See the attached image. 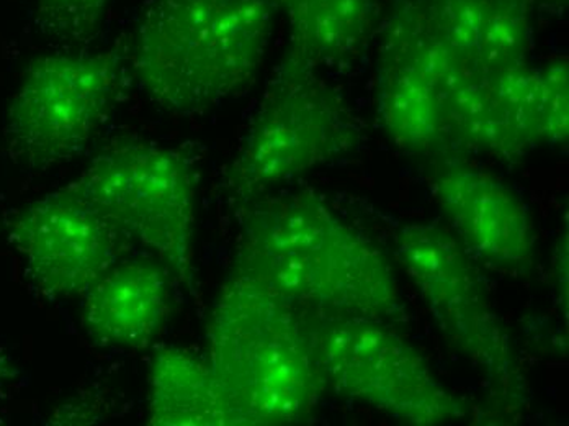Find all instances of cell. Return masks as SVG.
Masks as SVG:
<instances>
[{
  "instance_id": "3957f363",
  "label": "cell",
  "mask_w": 569,
  "mask_h": 426,
  "mask_svg": "<svg viewBox=\"0 0 569 426\" xmlns=\"http://www.w3.org/2000/svg\"><path fill=\"white\" fill-rule=\"evenodd\" d=\"M208 365L236 425L303 424L326 389L310 324L290 305L229 275L207 325Z\"/></svg>"
},
{
  "instance_id": "9a60e30c",
  "label": "cell",
  "mask_w": 569,
  "mask_h": 426,
  "mask_svg": "<svg viewBox=\"0 0 569 426\" xmlns=\"http://www.w3.org/2000/svg\"><path fill=\"white\" fill-rule=\"evenodd\" d=\"M290 33L288 53L315 68H341L366 51L378 27V0H273Z\"/></svg>"
},
{
  "instance_id": "2e32d148",
  "label": "cell",
  "mask_w": 569,
  "mask_h": 426,
  "mask_svg": "<svg viewBox=\"0 0 569 426\" xmlns=\"http://www.w3.org/2000/svg\"><path fill=\"white\" fill-rule=\"evenodd\" d=\"M149 424L154 426L236 425L208 361L179 348H162L149 367Z\"/></svg>"
},
{
  "instance_id": "8992f818",
  "label": "cell",
  "mask_w": 569,
  "mask_h": 426,
  "mask_svg": "<svg viewBox=\"0 0 569 426\" xmlns=\"http://www.w3.org/2000/svg\"><path fill=\"white\" fill-rule=\"evenodd\" d=\"M395 255L439 330L488 384L489 396L511 407L526 380L508 330L492 307L475 259L449 228L432 221L402 225Z\"/></svg>"
},
{
  "instance_id": "277c9868",
  "label": "cell",
  "mask_w": 569,
  "mask_h": 426,
  "mask_svg": "<svg viewBox=\"0 0 569 426\" xmlns=\"http://www.w3.org/2000/svg\"><path fill=\"white\" fill-rule=\"evenodd\" d=\"M362 143L349 103L319 69L284 55L224 172L229 197L248 206L284 184L338 162Z\"/></svg>"
},
{
  "instance_id": "6da1fadb",
  "label": "cell",
  "mask_w": 569,
  "mask_h": 426,
  "mask_svg": "<svg viewBox=\"0 0 569 426\" xmlns=\"http://www.w3.org/2000/svg\"><path fill=\"white\" fill-rule=\"evenodd\" d=\"M231 275L305 320L405 315L397 273L367 231L311 189L273 190L244 206Z\"/></svg>"
},
{
  "instance_id": "5b68a950",
  "label": "cell",
  "mask_w": 569,
  "mask_h": 426,
  "mask_svg": "<svg viewBox=\"0 0 569 426\" xmlns=\"http://www.w3.org/2000/svg\"><path fill=\"white\" fill-rule=\"evenodd\" d=\"M121 244L140 246L172 279L190 277L196 238V178L171 148L127 141L100 152L71 184Z\"/></svg>"
},
{
  "instance_id": "ac0fdd59",
  "label": "cell",
  "mask_w": 569,
  "mask_h": 426,
  "mask_svg": "<svg viewBox=\"0 0 569 426\" xmlns=\"http://www.w3.org/2000/svg\"><path fill=\"white\" fill-rule=\"evenodd\" d=\"M3 370H6V365H3L2 359H0V380L3 379Z\"/></svg>"
},
{
  "instance_id": "52a82bcc",
  "label": "cell",
  "mask_w": 569,
  "mask_h": 426,
  "mask_svg": "<svg viewBox=\"0 0 569 426\" xmlns=\"http://www.w3.org/2000/svg\"><path fill=\"white\" fill-rule=\"evenodd\" d=\"M310 324L326 386L406 425L437 426L468 417L467 405L390 324L332 318Z\"/></svg>"
},
{
  "instance_id": "ba28073f",
  "label": "cell",
  "mask_w": 569,
  "mask_h": 426,
  "mask_svg": "<svg viewBox=\"0 0 569 426\" xmlns=\"http://www.w3.org/2000/svg\"><path fill=\"white\" fill-rule=\"evenodd\" d=\"M120 92L121 66L112 51L37 58L7 107V147L31 169L71 161L110 119Z\"/></svg>"
},
{
  "instance_id": "e0dca14e",
  "label": "cell",
  "mask_w": 569,
  "mask_h": 426,
  "mask_svg": "<svg viewBox=\"0 0 569 426\" xmlns=\"http://www.w3.org/2000/svg\"><path fill=\"white\" fill-rule=\"evenodd\" d=\"M114 0H33L34 19L48 37L86 43L99 33Z\"/></svg>"
},
{
  "instance_id": "8fae6325",
  "label": "cell",
  "mask_w": 569,
  "mask_h": 426,
  "mask_svg": "<svg viewBox=\"0 0 569 426\" xmlns=\"http://www.w3.org/2000/svg\"><path fill=\"white\" fill-rule=\"evenodd\" d=\"M429 186L447 228L475 261L506 275L530 271L532 215L512 186L465 156L433 159Z\"/></svg>"
},
{
  "instance_id": "9c48e42d",
  "label": "cell",
  "mask_w": 569,
  "mask_h": 426,
  "mask_svg": "<svg viewBox=\"0 0 569 426\" xmlns=\"http://www.w3.org/2000/svg\"><path fill=\"white\" fill-rule=\"evenodd\" d=\"M463 66L427 29L416 0H397L385 19L375 62V106L385 137L416 158L458 156L453 97Z\"/></svg>"
},
{
  "instance_id": "7a4b0ae2",
  "label": "cell",
  "mask_w": 569,
  "mask_h": 426,
  "mask_svg": "<svg viewBox=\"0 0 569 426\" xmlns=\"http://www.w3.org/2000/svg\"><path fill=\"white\" fill-rule=\"evenodd\" d=\"M273 0H149L133 71L142 92L176 116H197L254 81L272 41Z\"/></svg>"
},
{
  "instance_id": "4fadbf2b",
  "label": "cell",
  "mask_w": 569,
  "mask_h": 426,
  "mask_svg": "<svg viewBox=\"0 0 569 426\" xmlns=\"http://www.w3.org/2000/svg\"><path fill=\"white\" fill-rule=\"evenodd\" d=\"M427 29L468 71L488 76L529 62L533 0H416Z\"/></svg>"
},
{
  "instance_id": "5bb4252c",
  "label": "cell",
  "mask_w": 569,
  "mask_h": 426,
  "mask_svg": "<svg viewBox=\"0 0 569 426\" xmlns=\"http://www.w3.org/2000/svg\"><path fill=\"white\" fill-rule=\"evenodd\" d=\"M496 102L523 152L565 145L569 133L568 62L517 66L486 76Z\"/></svg>"
},
{
  "instance_id": "7c38bea8",
  "label": "cell",
  "mask_w": 569,
  "mask_h": 426,
  "mask_svg": "<svg viewBox=\"0 0 569 426\" xmlns=\"http://www.w3.org/2000/svg\"><path fill=\"white\" fill-rule=\"evenodd\" d=\"M171 289V273L152 256L114 261L84 293L82 327L103 348H148L168 324Z\"/></svg>"
},
{
  "instance_id": "d6986e66",
  "label": "cell",
  "mask_w": 569,
  "mask_h": 426,
  "mask_svg": "<svg viewBox=\"0 0 569 426\" xmlns=\"http://www.w3.org/2000/svg\"><path fill=\"white\" fill-rule=\"evenodd\" d=\"M551 2L558 3V6H561V3L567 2V0H551Z\"/></svg>"
},
{
  "instance_id": "30bf717a",
  "label": "cell",
  "mask_w": 569,
  "mask_h": 426,
  "mask_svg": "<svg viewBox=\"0 0 569 426\" xmlns=\"http://www.w3.org/2000/svg\"><path fill=\"white\" fill-rule=\"evenodd\" d=\"M10 240L44 296L74 299L117 261L120 238L69 184L17 212Z\"/></svg>"
}]
</instances>
